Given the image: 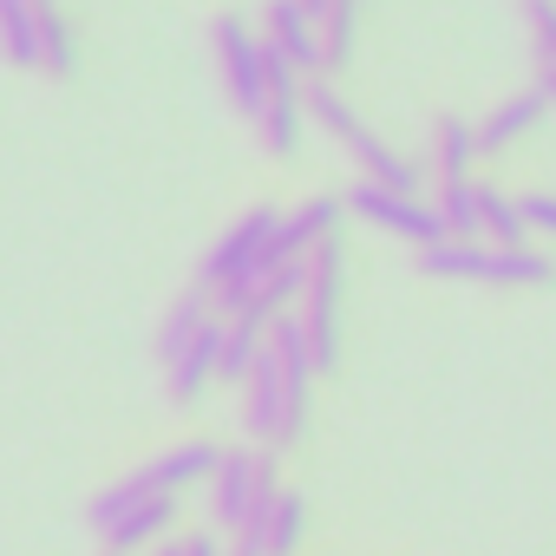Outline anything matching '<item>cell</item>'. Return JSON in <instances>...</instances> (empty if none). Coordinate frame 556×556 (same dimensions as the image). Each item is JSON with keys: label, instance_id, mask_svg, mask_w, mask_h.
<instances>
[{"label": "cell", "instance_id": "cell-16", "mask_svg": "<svg viewBox=\"0 0 556 556\" xmlns=\"http://www.w3.org/2000/svg\"><path fill=\"white\" fill-rule=\"evenodd\" d=\"M262 348H268V328L255 321V315H229L223 321V354H216V380H249V367L262 361Z\"/></svg>", "mask_w": 556, "mask_h": 556}, {"label": "cell", "instance_id": "cell-26", "mask_svg": "<svg viewBox=\"0 0 556 556\" xmlns=\"http://www.w3.org/2000/svg\"><path fill=\"white\" fill-rule=\"evenodd\" d=\"M295 8H302V14H308L315 27H321V8H328V0H295Z\"/></svg>", "mask_w": 556, "mask_h": 556}, {"label": "cell", "instance_id": "cell-18", "mask_svg": "<svg viewBox=\"0 0 556 556\" xmlns=\"http://www.w3.org/2000/svg\"><path fill=\"white\" fill-rule=\"evenodd\" d=\"M302 289H308V262H282V268H275L268 282L255 289V302H249L242 315H255L262 328H275V321H282V315L302 302Z\"/></svg>", "mask_w": 556, "mask_h": 556}, {"label": "cell", "instance_id": "cell-12", "mask_svg": "<svg viewBox=\"0 0 556 556\" xmlns=\"http://www.w3.org/2000/svg\"><path fill=\"white\" fill-rule=\"evenodd\" d=\"M549 118V99L536 92V86H523V92H510L504 105H491V118H478V151H504V144H517L523 131H536Z\"/></svg>", "mask_w": 556, "mask_h": 556}, {"label": "cell", "instance_id": "cell-14", "mask_svg": "<svg viewBox=\"0 0 556 556\" xmlns=\"http://www.w3.org/2000/svg\"><path fill=\"white\" fill-rule=\"evenodd\" d=\"M170 517H177V497H144V504H131L125 517H112V523L99 530V543H105L112 556H125V549H138V543H157V536L170 530Z\"/></svg>", "mask_w": 556, "mask_h": 556}, {"label": "cell", "instance_id": "cell-24", "mask_svg": "<svg viewBox=\"0 0 556 556\" xmlns=\"http://www.w3.org/2000/svg\"><path fill=\"white\" fill-rule=\"evenodd\" d=\"M184 556H223V543L203 530V536H184Z\"/></svg>", "mask_w": 556, "mask_h": 556}, {"label": "cell", "instance_id": "cell-19", "mask_svg": "<svg viewBox=\"0 0 556 556\" xmlns=\"http://www.w3.org/2000/svg\"><path fill=\"white\" fill-rule=\"evenodd\" d=\"M478 236H491V249H523V242H530V229H523L517 197H504V190L478 184Z\"/></svg>", "mask_w": 556, "mask_h": 556}, {"label": "cell", "instance_id": "cell-13", "mask_svg": "<svg viewBox=\"0 0 556 556\" xmlns=\"http://www.w3.org/2000/svg\"><path fill=\"white\" fill-rule=\"evenodd\" d=\"M210 321H216V308H210V302H203L197 289H184V295H177V302L164 308L157 334H151V354H157V367H170V361H177V354H184V348H190V341H197V334L210 328Z\"/></svg>", "mask_w": 556, "mask_h": 556}, {"label": "cell", "instance_id": "cell-27", "mask_svg": "<svg viewBox=\"0 0 556 556\" xmlns=\"http://www.w3.org/2000/svg\"><path fill=\"white\" fill-rule=\"evenodd\" d=\"M27 8H34V14H53V0H27Z\"/></svg>", "mask_w": 556, "mask_h": 556}, {"label": "cell", "instance_id": "cell-9", "mask_svg": "<svg viewBox=\"0 0 556 556\" xmlns=\"http://www.w3.org/2000/svg\"><path fill=\"white\" fill-rule=\"evenodd\" d=\"M341 216H348V203H341V197H308L295 216L275 223V262H308L321 242H334V236H341Z\"/></svg>", "mask_w": 556, "mask_h": 556}, {"label": "cell", "instance_id": "cell-7", "mask_svg": "<svg viewBox=\"0 0 556 556\" xmlns=\"http://www.w3.org/2000/svg\"><path fill=\"white\" fill-rule=\"evenodd\" d=\"M268 484H275V458H268V452H255V445L223 452V465H216V478H210V517H216L223 530H242L255 491H268Z\"/></svg>", "mask_w": 556, "mask_h": 556}, {"label": "cell", "instance_id": "cell-11", "mask_svg": "<svg viewBox=\"0 0 556 556\" xmlns=\"http://www.w3.org/2000/svg\"><path fill=\"white\" fill-rule=\"evenodd\" d=\"M216 465H223V452H216V445H203V439H190V445H170L164 458L138 465V478H144L157 497H177V491H190V484H210V478H216Z\"/></svg>", "mask_w": 556, "mask_h": 556}, {"label": "cell", "instance_id": "cell-21", "mask_svg": "<svg viewBox=\"0 0 556 556\" xmlns=\"http://www.w3.org/2000/svg\"><path fill=\"white\" fill-rule=\"evenodd\" d=\"M439 223L452 242H478V184H439Z\"/></svg>", "mask_w": 556, "mask_h": 556}, {"label": "cell", "instance_id": "cell-8", "mask_svg": "<svg viewBox=\"0 0 556 556\" xmlns=\"http://www.w3.org/2000/svg\"><path fill=\"white\" fill-rule=\"evenodd\" d=\"M262 47L282 53L302 79H328V66H321V34H315V21L295 8V0H268V14H262Z\"/></svg>", "mask_w": 556, "mask_h": 556}, {"label": "cell", "instance_id": "cell-4", "mask_svg": "<svg viewBox=\"0 0 556 556\" xmlns=\"http://www.w3.org/2000/svg\"><path fill=\"white\" fill-rule=\"evenodd\" d=\"M302 530H308L302 491L268 484V491H255V504H249V517H242L229 556H295V549H302Z\"/></svg>", "mask_w": 556, "mask_h": 556}, {"label": "cell", "instance_id": "cell-5", "mask_svg": "<svg viewBox=\"0 0 556 556\" xmlns=\"http://www.w3.org/2000/svg\"><path fill=\"white\" fill-rule=\"evenodd\" d=\"M341 203H348V216H361V223H374V229H387V236L413 242L419 255H426V249H439V242H452V236H445V223H439V210H432V203H419V197H400V190H380V184H354Z\"/></svg>", "mask_w": 556, "mask_h": 556}, {"label": "cell", "instance_id": "cell-17", "mask_svg": "<svg viewBox=\"0 0 556 556\" xmlns=\"http://www.w3.org/2000/svg\"><path fill=\"white\" fill-rule=\"evenodd\" d=\"M0 60L21 73H40V21L27 0H0Z\"/></svg>", "mask_w": 556, "mask_h": 556}, {"label": "cell", "instance_id": "cell-1", "mask_svg": "<svg viewBox=\"0 0 556 556\" xmlns=\"http://www.w3.org/2000/svg\"><path fill=\"white\" fill-rule=\"evenodd\" d=\"M275 223H282L275 210H249V216L229 223L223 242L197 262V282H190V289H197L210 308H223V321L242 315V308L255 302V289L268 282L275 268H282V262H275Z\"/></svg>", "mask_w": 556, "mask_h": 556}, {"label": "cell", "instance_id": "cell-25", "mask_svg": "<svg viewBox=\"0 0 556 556\" xmlns=\"http://www.w3.org/2000/svg\"><path fill=\"white\" fill-rule=\"evenodd\" d=\"M536 92L549 99V112H556V73H536Z\"/></svg>", "mask_w": 556, "mask_h": 556}, {"label": "cell", "instance_id": "cell-10", "mask_svg": "<svg viewBox=\"0 0 556 556\" xmlns=\"http://www.w3.org/2000/svg\"><path fill=\"white\" fill-rule=\"evenodd\" d=\"M216 354H223V315L164 367V393H170V406H197L203 393H210V380H216Z\"/></svg>", "mask_w": 556, "mask_h": 556}, {"label": "cell", "instance_id": "cell-28", "mask_svg": "<svg viewBox=\"0 0 556 556\" xmlns=\"http://www.w3.org/2000/svg\"><path fill=\"white\" fill-rule=\"evenodd\" d=\"M99 556H112V549H99Z\"/></svg>", "mask_w": 556, "mask_h": 556}, {"label": "cell", "instance_id": "cell-2", "mask_svg": "<svg viewBox=\"0 0 556 556\" xmlns=\"http://www.w3.org/2000/svg\"><path fill=\"white\" fill-rule=\"evenodd\" d=\"M302 105H308V118L361 164V184H380V190H400V197H419V170L380 138V131H367L361 118H354V105L328 86V79H308V92H302Z\"/></svg>", "mask_w": 556, "mask_h": 556}, {"label": "cell", "instance_id": "cell-15", "mask_svg": "<svg viewBox=\"0 0 556 556\" xmlns=\"http://www.w3.org/2000/svg\"><path fill=\"white\" fill-rule=\"evenodd\" d=\"M471 157H478V125L445 112L432 118V164H439V184H471Z\"/></svg>", "mask_w": 556, "mask_h": 556}, {"label": "cell", "instance_id": "cell-3", "mask_svg": "<svg viewBox=\"0 0 556 556\" xmlns=\"http://www.w3.org/2000/svg\"><path fill=\"white\" fill-rule=\"evenodd\" d=\"M341 236L321 242L308 255V289H302V328H308V354H315V374H328L341 361Z\"/></svg>", "mask_w": 556, "mask_h": 556}, {"label": "cell", "instance_id": "cell-20", "mask_svg": "<svg viewBox=\"0 0 556 556\" xmlns=\"http://www.w3.org/2000/svg\"><path fill=\"white\" fill-rule=\"evenodd\" d=\"M354 27H361V0H328L321 8V66L328 73H341L348 60H354Z\"/></svg>", "mask_w": 556, "mask_h": 556}, {"label": "cell", "instance_id": "cell-22", "mask_svg": "<svg viewBox=\"0 0 556 556\" xmlns=\"http://www.w3.org/2000/svg\"><path fill=\"white\" fill-rule=\"evenodd\" d=\"M517 14L530 27V53L543 73H556V0H517Z\"/></svg>", "mask_w": 556, "mask_h": 556}, {"label": "cell", "instance_id": "cell-23", "mask_svg": "<svg viewBox=\"0 0 556 556\" xmlns=\"http://www.w3.org/2000/svg\"><path fill=\"white\" fill-rule=\"evenodd\" d=\"M517 210H523V229L556 236V197H517Z\"/></svg>", "mask_w": 556, "mask_h": 556}, {"label": "cell", "instance_id": "cell-6", "mask_svg": "<svg viewBox=\"0 0 556 556\" xmlns=\"http://www.w3.org/2000/svg\"><path fill=\"white\" fill-rule=\"evenodd\" d=\"M210 53L223 66V86H229L236 112L255 125V112H262V34L242 14H216L210 21Z\"/></svg>", "mask_w": 556, "mask_h": 556}]
</instances>
